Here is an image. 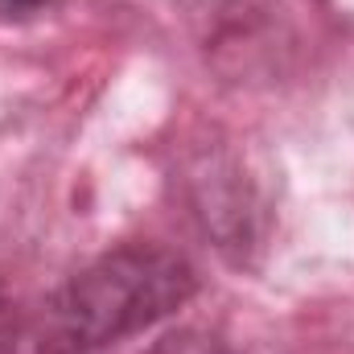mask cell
<instances>
[{
  "label": "cell",
  "mask_w": 354,
  "mask_h": 354,
  "mask_svg": "<svg viewBox=\"0 0 354 354\" xmlns=\"http://www.w3.org/2000/svg\"><path fill=\"white\" fill-rule=\"evenodd\" d=\"M149 354H231L218 338L202 334V330H177L169 338H161Z\"/></svg>",
  "instance_id": "obj_4"
},
{
  "label": "cell",
  "mask_w": 354,
  "mask_h": 354,
  "mask_svg": "<svg viewBox=\"0 0 354 354\" xmlns=\"http://www.w3.org/2000/svg\"><path fill=\"white\" fill-rule=\"evenodd\" d=\"M21 338H25V326H21L17 301L0 288V354H17L21 351Z\"/></svg>",
  "instance_id": "obj_5"
},
{
  "label": "cell",
  "mask_w": 354,
  "mask_h": 354,
  "mask_svg": "<svg viewBox=\"0 0 354 354\" xmlns=\"http://www.w3.org/2000/svg\"><path fill=\"white\" fill-rule=\"evenodd\" d=\"M334 37L330 0H218L202 54L223 83L284 87L317 66Z\"/></svg>",
  "instance_id": "obj_2"
},
{
  "label": "cell",
  "mask_w": 354,
  "mask_h": 354,
  "mask_svg": "<svg viewBox=\"0 0 354 354\" xmlns=\"http://www.w3.org/2000/svg\"><path fill=\"white\" fill-rule=\"evenodd\" d=\"M177 194L198 223V231L231 260L248 264L264 248L268 202L235 140L206 132L189 140L177 157Z\"/></svg>",
  "instance_id": "obj_3"
},
{
  "label": "cell",
  "mask_w": 354,
  "mask_h": 354,
  "mask_svg": "<svg viewBox=\"0 0 354 354\" xmlns=\"http://www.w3.org/2000/svg\"><path fill=\"white\" fill-rule=\"evenodd\" d=\"M50 0H0V12H17V17H25V12H37V8H46Z\"/></svg>",
  "instance_id": "obj_6"
},
{
  "label": "cell",
  "mask_w": 354,
  "mask_h": 354,
  "mask_svg": "<svg viewBox=\"0 0 354 354\" xmlns=\"http://www.w3.org/2000/svg\"><path fill=\"white\" fill-rule=\"evenodd\" d=\"M194 292L198 272L181 252L161 243H120L46 297L33 342L37 354L107 351L189 305Z\"/></svg>",
  "instance_id": "obj_1"
}]
</instances>
